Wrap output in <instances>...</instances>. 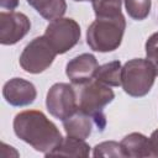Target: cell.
Returning a JSON list of instances; mask_svg holds the SVG:
<instances>
[{"label":"cell","mask_w":158,"mask_h":158,"mask_svg":"<svg viewBox=\"0 0 158 158\" xmlns=\"http://www.w3.org/2000/svg\"><path fill=\"white\" fill-rule=\"evenodd\" d=\"M90 154V146L80 138L67 136L62 143L51 153V156H64V157H83L86 158Z\"/></svg>","instance_id":"obj_13"},{"label":"cell","mask_w":158,"mask_h":158,"mask_svg":"<svg viewBox=\"0 0 158 158\" xmlns=\"http://www.w3.org/2000/svg\"><path fill=\"white\" fill-rule=\"evenodd\" d=\"M121 63L118 60H112L102 65H99L94 79L109 86H121Z\"/></svg>","instance_id":"obj_15"},{"label":"cell","mask_w":158,"mask_h":158,"mask_svg":"<svg viewBox=\"0 0 158 158\" xmlns=\"http://www.w3.org/2000/svg\"><path fill=\"white\" fill-rule=\"evenodd\" d=\"M156 77V68L148 59L133 58L122 65L121 86L130 96L141 98L151 91Z\"/></svg>","instance_id":"obj_4"},{"label":"cell","mask_w":158,"mask_h":158,"mask_svg":"<svg viewBox=\"0 0 158 158\" xmlns=\"http://www.w3.org/2000/svg\"><path fill=\"white\" fill-rule=\"evenodd\" d=\"M46 106L53 117L62 121L68 118L78 110L77 90L67 83L53 84L47 93Z\"/></svg>","instance_id":"obj_7"},{"label":"cell","mask_w":158,"mask_h":158,"mask_svg":"<svg viewBox=\"0 0 158 158\" xmlns=\"http://www.w3.org/2000/svg\"><path fill=\"white\" fill-rule=\"evenodd\" d=\"M146 56L147 59L153 64L158 75V32H154L146 41Z\"/></svg>","instance_id":"obj_19"},{"label":"cell","mask_w":158,"mask_h":158,"mask_svg":"<svg viewBox=\"0 0 158 158\" xmlns=\"http://www.w3.org/2000/svg\"><path fill=\"white\" fill-rule=\"evenodd\" d=\"M96 17H116L122 15V0H91Z\"/></svg>","instance_id":"obj_16"},{"label":"cell","mask_w":158,"mask_h":158,"mask_svg":"<svg viewBox=\"0 0 158 158\" xmlns=\"http://www.w3.org/2000/svg\"><path fill=\"white\" fill-rule=\"evenodd\" d=\"M73 1H78L79 2V1H91V0H73Z\"/></svg>","instance_id":"obj_22"},{"label":"cell","mask_w":158,"mask_h":158,"mask_svg":"<svg viewBox=\"0 0 158 158\" xmlns=\"http://www.w3.org/2000/svg\"><path fill=\"white\" fill-rule=\"evenodd\" d=\"M99 68L95 56L90 53H81L67 63L65 74L74 85H80L94 79Z\"/></svg>","instance_id":"obj_9"},{"label":"cell","mask_w":158,"mask_h":158,"mask_svg":"<svg viewBox=\"0 0 158 158\" xmlns=\"http://www.w3.org/2000/svg\"><path fill=\"white\" fill-rule=\"evenodd\" d=\"M31 22L28 17L17 11L0 12V43L11 46L22 40L30 31Z\"/></svg>","instance_id":"obj_8"},{"label":"cell","mask_w":158,"mask_h":158,"mask_svg":"<svg viewBox=\"0 0 158 158\" xmlns=\"http://www.w3.org/2000/svg\"><path fill=\"white\" fill-rule=\"evenodd\" d=\"M126 28L123 15L116 17H96L86 30V43L95 52H112L122 42Z\"/></svg>","instance_id":"obj_3"},{"label":"cell","mask_w":158,"mask_h":158,"mask_svg":"<svg viewBox=\"0 0 158 158\" xmlns=\"http://www.w3.org/2000/svg\"><path fill=\"white\" fill-rule=\"evenodd\" d=\"M123 2L128 16L133 20H144L151 12L152 0H123Z\"/></svg>","instance_id":"obj_17"},{"label":"cell","mask_w":158,"mask_h":158,"mask_svg":"<svg viewBox=\"0 0 158 158\" xmlns=\"http://www.w3.org/2000/svg\"><path fill=\"white\" fill-rule=\"evenodd\" d=\"M15 135L35 151L51 156V153L62 143L63 137L57 126L38 110H25L14 118Z\"/></svg>","instance_id":"obj_1"},{"label":"cell","mask_w":158,"mask_h":158,"mask_svg":"<svg viewBox=\"0 0 158 158\" xmlns=\"http://www.w3.org/2000/svg\"><path fill=\"white\" fill-rule=\"evenodd\" d=\"M93 156L94 157H114V158L125 157L121 143L115 141H105L96 144L94 147Z\"/></svg>","instance_id":"obj_18"},{"label":"cell","mask_w":158,"mask_h":158,"mask_svg":"<svg viewBox=\"0 0 158 158\" xmlns=\"http://www.w3.org/2000/svg\"><path fill=\"white\" fill-rule=\"evenodd\" d=\"M93 125H95L93 117L79 109L72 116L63 120V127L67 136L80 139H85L91 135Z\"/></svg>","instance_id":"obj_11"},{"label":"cell","mask_w":158,"mask_h":158,"mask_svg":"<svg viewBox=\"0 0 158 158\" xmlns=\"http://www.w3.org/2000/svg\"><path fill=\"white\" fill-rule=\"evenodd\" d=\"M43 19L56 20L63 17L67 10L65 0H26Z\"/></svg>","instance_id":"obj_14"},{"label":"cell","mask_w":158,"mask_h":158,"mask_svg":"<svg viewBox=\"0 0 158 158\" xmlns=\"http://www.w3.org/2000/svg\"><path fill=\"white\" fill-rule=\"evenodd\" d=\"M43 36L57 54H64L79 42L80 26L70 17H59L48 23Z\"/></svg>","instance_id":"obj_6"},{"label":"cell","mask_w":158,"mask_h":158,"mask_svg":"<svg viewBox=\"0 0 158 158\" xmlns=\"http://www.w3.org/2000/svg\"><path fill=\"white\" fill-rule=\"evenodd\" d=\"M151 149H152V157H158V128L154 130L149 137Z\"/></svg>","instance_id":"obj_20"},{"label":"cell","mask_w":158,"mask_h":158,"mask_svg":"<svg viewBox=\"0 0 158 158\" xmlns=\"http://www.w3.org/2000/svg\"><path fill=\"white\" fill-rule=\"evenodd\" d=\"M2 96L12 106H27L35 101L37 91L31 81L22 78H12L4 84Z\"/></svg>","instance_id":"obj_10"},{"label":"cell","mask_w":158,"mask_h":158,"mask_svg":"<svg viewBox=\"0 0 158 158\" xmlns=\"http://www.w3.org/2000/svg\"><path fill=\"white\" fill-rule=\"evenodd\" d=\"M56 56L57 52L53 49L47 38L44 36H40L33 38L23 48L20 54L19 63L25 72L40 74L52 65Z\"/></svg>","instance_id":"obj_5"},{"label":"cell","mask_w":158,"mask_h":158,"mask_svg":"<svg viewBox=\"0 0 158 158\" xmlns=\"http://www.w3.org/2000/svg\"><path fill=\"white\" fill-rule=\"evenodd\" d=\"M75 90L78 96V109L90 115L98 130L104 131L106 118L102 109L114 100L115 93L112 89H110L109 85L93 79L88 83L77 85Z\"/></svg>","instance_id":"obj_2"},{"label":"cell","mask_w":158,"mask_h":158,"mask_svg":"<svg viewBox=\"0 0 158 158\" xmlns=\"http://www.w3.org/2000/svg\"><path fill=\"white\" fill-rule=\"evenodd\" d=\"M125 157H152L149 138L138 132H132L120 142Z\"/></svg>","instance_id":"obj_12"},{"label":"cell","mask_w":158,"mask_h":158,"mask_svg":"<svg viewBox=\"0 0 158 158\" xmlns=\"http://www.w3.org/2000/svg\"><path fill=\"white\" fill-rule=\"evenodd\" d=\"M19 6V0H0V7L2 11H12Z\"/></svg>","instance_id":"obj_21"}]
</instances>
